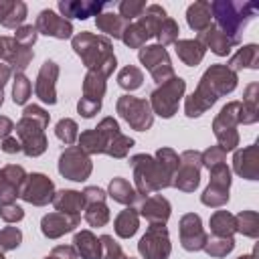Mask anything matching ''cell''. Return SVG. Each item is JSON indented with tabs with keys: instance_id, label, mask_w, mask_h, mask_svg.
Returning <instances> with one entry per match:
<instances>
[{
	"instance_id": "obj_41",
	"label": "cell",
	"mask_w": 259,
	"mask_h": 259,
	"mask_svg": "<svg viewBox=\"0 0 259 259\" xmlns=\"http://www.w3.org/2000/svg\"><path fill=\"white\" fill-rule=\"evenodd\" d=\"M85 221L91 227H105L109 223V208L105 206V202H91L85 204Z\"/></svg>"
},
{
	"instance_id": "obj_44",
	"label": "cell",
	"mask_w": 259,
	"mask_h": 259,
	"mask_svg": "<svg viewBox=\"0 0 259 259\" xmlns=\"http://www.w3.org/2000/svg\"><path fill=\"white\" fill-rule=\"evenodd\" d=\"M30 91H32V85L28 81V77H24L22 73L20 75H14V85H12V99L16 105H24L30 97Z\"/></svg>"
},
{
	"instance_id": "obj_28",
	"label": "cell",
	"mask_w": 259,
	"mask_h": 259,
	"mask_svg": "<svg viewBox=\"0 0 259 259\" xmlns=\"http://www.w3.org/2000/svg\"><path fill=\"white\" fill-rule=\"evenodd\" d=\"M212 14H210V2H204V0H198L194 4L188 6L186 10V22L188 26L194 30V32H202L206 30L212 22Z\"/></svg>"
},
{
	"instance_id": "obj_13",
	"label": "cell",
	"mask_w": 259,
	"mask_h": 259,
	"mask_svg": "<svg viewBox=\"0 0 259 259\" xmlns=\"http://www.w3.org/2000/svg\"><path fill=\"white\" fill-rule=\"evenodd\" d=\"M93 164L91 158L79 148V146H69L61 156H59V172L63 178L73 180V182H85L91 176Z\"/></svg>"
},
{
	"instance_id": "obj_56",
	"label": "cell",
	"mask_w": 259,
	"mask_h": 259,
	"mask_svg": "<svg viewBox=\"0 0 259 259\" xmlns=\"http://www.w3.org/2000/svg\"><path fill=\"white\" fill-rule=\"evenodd\" d=\"M12 45H14V38H10V36H0V59H6V57H8Z\"/></svg>"
},
{
	"instance_id": "obj_40",
	"label": "cell",
	"mask_w": 259,
	"mask_h": 259,
	"mask_svg": "<svg viewBox=\"0 0 259 259\" xmlns=\"http://www.w3.org/2000/svg\"><path fill=\"white\" fill-rule=\"evenodd\" d=\"M142 81H144V73L134 65H125L117 73V85L125 91H134V89L142 87Z\"/></svg>"
},
{
	"instance_id": "obj_36",
	"label": "cell",
	"mask_w": 259,
	"mask_h": 259,
	"mask_svg": "<svg viewBox=\"0 0 259 259\" xmlns=\"http://www.w3.org/2000/svg\"><path fill=\"white\" fill-rule=\"evenodd\" d=\"M32 57H34L32 49L22 47V45H18V42L14 40V45H12L10 53H8V57H6L4 61H6V65L10 67V71H12L14 75H20V73L30 65Z\"/></svg>"
},
{
	"instance_id": "obj_27",
	"label": "cell",
	"mask_w": 259,
	"mask_h": 259,
	"mask_svg": "<svg viewBox=\"0 0 259 259\" xmlns=\"http://www.w3.org/2000/svg\"><path fill=\"white\" fill-rule=\"evenodd\" d=\"M174 49H176L178 59H180L184 65H188V67L200 65V61L204 59V53H206V49H204L196 38H182V40H176V42H174Z\"/></svg>"
},
{
	"instance_id": "obj_32",
	"label": "cell",
	"mask_w": 259,
	"mask_h": 259,
	"mask_svg": "<svg viewBox=\"0 0 259 259\" xmlns=\"http://www.w3.org/2000/svg\"><path fill=\"white\" fill-rule=\"evenodd\" d=\"M154 34L150 32V28L140 20V18H136L134 22H130L127 26H125V30H123V34H121V40L125 42V47H130V49H142V47H146V40H150Z\"/></svg>"
},
{
	"instance_id": "obj_39",
	"label": "cell",
	"mask_w": 259,
	"mask_h": 259,
	"mask_svg": "<svg viewBox=\"0 0 259 259\" xmlns=\"http://www.w3.org/2000/svg\"><path fill=\"white\" fill-rule=\"evenodd\" d=\"M210 257H227L235 249V239L233 237H208L204 247H202Z\"/></svg>"
},
{
	"instance_id": "obj_38",
	"label": "cell",
	"mask_w": 259,
	"mask_h": 259,
	"mask_svg": "<svg viewBox=\"0 0 259 259\" xmlns=\"http://www.w3.org/2000/svg\"><path fill=\"white\" fill-rule=\"evenodd\" d=\"M210 231L214 237H233L235 231V214L229 210H217L210 217Z\"/></svg>"
},
{
	"instance_id": "obj_34",
	"label": "cell",
	"mask_w": 259,
	"mask_h": 259,
	"mask_svg": "<svg viewBox=\"0 0 259 259\" xmlns=\"http://www.w3.org/2000/svg\"><path fill=\"white\" fill-rule=\"evenodd\" d=\"M127 24H130L127 20H123L119 14H113V12H101V14L95 16L97 30H101L107 36H113V38H121Z\"/></svg>"
},
{
	"instance_id": "obj_49",
	"label": "cell",
	"mask_w": 259,
	"mask_h": 259,
	"mask_svg": "<svg viewBox=\"0 0 259 259\" xmlns=\"http://www.w3.org/2000/svg\"><path fill=\"white\" fill-rule=\"evenodd\" d=\"M36 36H38L36 26H32V24H22L20 28H16L14 40H16L18 45H22V47H28V49H30V47L36 42Z\"/></svg>"
},
{
	"instance_id": "obj_60",
	"label": "cell",
	"mask_w": 259,
	"mask_h": 259,
	"mask_svg": "<svg viewBox=\"0 0 259 259\" xmlns=\"http://www.w3.org/2000/svg\"><path fill=\"white\" fill-rule=\"evenodd\" d=\"M45 259H59V257H55V255H47Z\"/></svg>"
},
{
	"instance_id": "obj_58",
	"label": "cell",
	"mask_w": 259,
	"mask_h": 259,
	"mask_svg": "<svg viewBox=\"0 0 259 259\" xmlns=\"http://www.w3.org/2000/svg\"><path fill=\"white\" fill-rule=\"evenodd\" d=\"M239 259H257V251H253L251 255H241Z\"/></svg>"
},
{
	"instance_id": "obj_2",
	"label": "cell",
	"mask_w": 259,
	"mask_h": 259,
	"mask_svg": "<svg viewBox=\"0 0 259 259\" xmlns=\"http://www.w3.org/2000/svg\"><path fill=\"white\" fill-rule=\"evenodd\" d=\"M79 148L87 154H107L111 158H125L130 148L134 146V140L130 136H123L117 121L113 117H103L97 127L81 132L77 138Z\"/></svg>"
},
{
	"instance_id": "obj_30",
	"label": "cell",
	"mask_w": 259,
	"mask_h": 259,
	"mask_svg": "<svg viewBox=\"0 0 259 259\" xmlns=\"http://www.w3.org/2000/svg\"><path fill=\"white\" fill-rule=\"evenodd\" d=\"M107 194H109L115 202L125 204V206H132V204H136L138 200H142V196L138 194V190H136L125 178H121V176H115V178L109 182Z\"/></svg>"
},
{
	"instance_id": "obj_29",
	"label": "cell",
	"mask_w": 259,
	"mask_h": 259,
	"mask_svg": "<svg viewBox=\"0 0 259 259\" xmlns=\"http://www.w3.org/2000/svg\"><path fill=\"white\" fill-rule=\"evenodd\" d=\"M259 119V83L247 85L241 101V123L249 125Z\"/></svg>"
},
{
	"instance_id": "obj_21",
	"label": "cell",
	"mask_w": 259,
	"mask_h": 259,
	"mask_svg": "<svg viewBox=\"0 0 259 259\" xmlns=\"http://www.w3.org/2000/svg\"><path fill=\"white\" fill-rule=\"evenodd\" d=\"M109 4L105 2H89V0H61L59 2V10L63 14V18H79L85 20L89 16H97L103 12V8H107Z\"/></svg>"
},
{
	"instance_id": "obj_18",
	"label": "cell",
	"mask_w": 259,
	"mask_h": 259,
	"mask_svg": "<svg viewBox=\"0 0 259 259\" xmlns=\"http://www.w3.org/2000/svg\"><path fill=\"white\" fill-rule=\"evenodd\" d=\"M34 26L40 34H47V36H53V38H59V40H65V38L73 36V24L67 18L53 12V10H42L36 16Z\"/></svg>"
},
{
	"instance_id": "obj_9",
	"label": "cell",
	"mask_w": 259,
	"mask_h": 259,
	"mask_svg": "<svg viewBox=\"0 0 259 259\" xmlns=\"http://www.w3.org/2000/svg\"><path fill=\"white\" fill-rule=\"evenodd\" d=\"M121 119L136 132H146L154 123V113L148 99H138L134 95H121L115 103Z\"/></svg>"
},
{
	"instance_id": "obj_51",
	"label": "cell",
	"mask_w": 259,
	"mask_h": 259,
	"mask_svg": "<svg viewBox=\"0 0 259 259\" xmlns=\"http://www.w3.org/2000/svg\"><path fill=\"white\" fill-rule=\"evenodd\" d=\"M101 109V103H95V101H89V99H79V103H77V111L83 115V117H93L97 111Z\"/></svg>"
},
{
	"instance_id": "obj_43",
	"label": "cell",
	"mask_w": 259,
	"mask_h": 259,
	"mask_svg": "<svg viewBox=\"0 0 259 259\" xmlns=\"http://www.w3.org/2000/svg\"><path fill=\"white\" fill-rule=\"evenodd\" d=\"M178 32H180V28H178V22L174 20V18H166L162 24H160V28H158V32H156V38H158V45L160 47H166V45H174L176 40H178Z\"/></svg>"
},
{
	"instance_id": "obj_31",
	"label": "cell",
	"mask_w": 259,
	"mask_h": 259,
	"mask_svg": "<svg viewBox=\"0 0 259 259\" xmlns=\"http://www.w3.org/2000/svg\"><path fill=\"white\" fill-rule=\"evenodd\" d=\"M227 67L237 73L241 69H257L259 67V47L257 45H245L241 47L227 63Z\"/></svg>"
},
{
	"instance_id": "obj_12",
	"label": "cell",
	"mask_w": 259,
	"mask_h": 259,
	"mask_svg": "<svg viewBox=\"0 0 259 259\" xmlns=\"http://www.w3.org/2000/svg\"><path fill=\"white\" fill-rule=\"evenodd\" d=\"M210 172V182L200 194V202L204 206L219 208L229 202V188H231V170L227 164H217L208 168Z\"/></svg>"
},
{
	"instance_id": "obj_53",
	"label": "cell",
	"mask_w": 259,
	"mask_h": 259,
	"mask_svg": "<svg viewBox=\"0 0 259 259\" xmlns=\"http://www.w3.org/2000/svg\"><path fill=\"white\" fill-rule=\"evenodd\" d=\"M51 255H55V257H59V259H79L75 247H71V245H57V247L51 251Z\"/></svg>"
},
{
	"instance_id": "obj_63",
	"label": "cell",
	"mask_w": 259,
	"mask_h": 259,
	"mask_svg": "<svg viewBox=\"0 0 259 259\" xmlns=\"http://www.w3.org/2000/svg\"><path fill=\"white\" fill-rule=\"evenodd\" d=\"M127 259H132V257H127Z\"/></svg>"
},
{
	"instance_id": "obj_11",
	"label": "cell",
	"mask_w": 259,
	"mask_h": 259,
	"mask_svg": "<svg viewBox=\"0 0 259 259\" xmlns=\"http://www.w3.org/2000/svg\"><path fill=\"white\" fill-rule=\"evenodd\" d=\"M140 63L150 71L152 79L162 85L166 81H170L174 77V67H172V61H170V55L164 47L160 45H148V47H142L140 53Z\"/></svg>"
},
{
	"instance_id": "obj_3",
	"label": "cell",
	"mask_w": 259,
	"mask_h": 259,
	"mask_svg": "<svg viewBox=\"0 0 259 259\" xmlns=\"http://www.w3.org/2000/svg\"><path fill=\"white\" fill-rule=\"evenodd\" d=\"M71 47L79 55V59L83 61L87 71H97L103 77H109L117 67V59L113 55V45L103 34H93L87 30L77 32L71 38Z\"/></svg>"
},
{
	"instance_id": "obj_6",
	"label": "cell",
	"mask_w": 259,
	"mask_h": 259,
	"mask_svg": "<svg viewBox=\"0 0 259 259\" xmlns=\"http://www.w3.org/2000/svg\"><path fill=\"white\" fill-rule=\"evenodd\" d=\"M130 166L134 170V184L140 196L158 192L172 184V176L154 156L136 154L130 158Z\"/></svg>"
},
{
	"instance_id": "obj_5",
	"label": "cell",
	"mask_w": 259,
	"mask_h": 259,
	"mask_svg": "<svg viewBox=\"0 0 259 259\" xmlns=\"http://www.w3.org/2000/svg\"><path fill=\"white\" fill-rule=\"evenodd\" d=\"M49 111H45L40 105H26L22 111V117L16 121L14 130L18 136V142L22 146V152L28 158H36L45 154L47 150V136L45 130L49 125Z\"/></svg>"
},
{
	"instance_id": "obj_25",
	"label": "cell",
	"mask_w": 259,
	"mask_h": 259,
	"mask_svg": "<svg viewBox=\"0 0 259 259\" xmlns=\"http://www.w3.org/2000/svg\"><path fill=\"white\" fill-rule=\"evenodd\" d=\"M26 18V4L22 0H0V24L6 28H20Z\"/></svg>"
},
{
	"instance_id": "obj_47",
	"label": "cell",
	"mask_w": 259,
	"mask_h": 259,
	"mask_svg": "<svg viewBox=\"0 0 259 259\" xmlns=\"http://www.w3.org/2000/svg\"><path fill=\"white\" fill-rule=\"evenodd\" d=\"M99 241H101V259H127L119 243H115L111 235H103L99 237Z\"/></svg>"
},
{
	"instance_id": "obj_54",
	"label": "cell",
	"mask_w": 259,
	"mask_h": 259,
	"mask_svg": "<svg viewBox=\"0 0 259 259\" xmlns=\"http://www.w3.org/2000/svg\"><path fill=\"white\" fill-rule=\"evenodd\" d=\"M0 148H2V152H6V154H18V152H22V146H20L18 138H10V136L0 142Z\"/></svg>"
},
{
	"instance_id": "obj_45",
	"label": "cell",
	"mask_w": 259,
	"mask_h": 259,
	"mask_svg": "<svg viewBox=\"0 0 259 259\" xmlns=\"http://www.w3.org/2000/svg\"><path fill=\"white\" fill-rule=\"evenodd\" d=\"M117 8H119L117 14H119L123 20L132 22V20H136V18L142 16V12L146 10V2H144V0H121V2L117 4Z\"/></svg>"
},
{
	"instance_id": "obj_19",
	"label": "cell",
	"mask_w": 259,
	"mask_h": 259,
	"mask_svg": "<svg viewBox=\"0 0 259 259\" xmlns=\"http://www.w3.org/2000/svg\"><path fill=\"white\" fill-rule=\"evenodd\" d=\"M81 217L77 214H65V212H49L40 221V231L47 239H59L67 233H71L75 227H79Z\"/></svg>"
},
{
	"instance_id": "obj_61",
	"label": "cell",
	"mask_w": 259,
	"mask_h": 259,
	"mask_svg": "<svg viewBox=\"0 0 259 259\" xmlns=\"http://www.w3.org/2000/svg\"><path fill=\"white\" fill-rule=\"evenodd\" d=\"M2 99H4V93H0V105H2Z\"/></svg>"
},
{
	"instance_id": "obj_50",
	"label": "cell",
	"mask_w": 259,
	"mask_h": 259,
	"mask_svg": "<svg viewBox=\"0 0 259 259\" xmlns=\"http://www.w3.org/2000/svg\"><path fill=\"white\" fill-rule=\"evenodd\" d=\"M0 219L8 225L12 223H18L24 219V210L16 204V202H10V204H0Z\"/></svg>"
},
{
	"instance_id": "obj_16",
	"label": "cell",
	"mask_w": 259,
	"mask_h": 259,
	"mask_svg": "<svg viewBox=\"0 0 259 259\" xmlns=\"http://www.w3.org/2000/svg\"><path fill=\"white\" fill-rule=\"evenodd\" d=\"M178 231H180V243L186 251H200L208 239V235L202 229V221L198 214L194 212H186L180 223H178Z\"/></svg>"
},
{
	"instance_id": "obj_57",
	"label": "cell",
	"mask_w": 259,
	"mask_h": 259,
	"mask_svg": "<svg viewBox=\"0 0 259 259\" xmlns=\"http://www.w3.org/2000/svg\"><path fill=\"white\" fill-rule=\"evenodd\" d=\"M10 75H12V71H10V67H8L6 63H0V93H2V89H4V85H6V81L10 79Z\"/></svg>"
},
{
	"instance_id": "obj_15",
	"label": "cell",
	"mask_w": 259,
	"mask_h": 259,
	"mask_svg": "<svg viewBox=\"0 0 259 259\" xmlns=\"http://www.w3.org/2000/svg\"><path fill=\"white\" fill-rule=\"evenodd\" d=\"M55 196V184L49 176L40 174V172H32L26 176L22 188H20V198L26 200L28 204L34 206H45L53 200Z\"/></svg>"
},
{
	"instance_id": "obj_46",
	"label": "cell",
	"mask_w": 259,
	"mask_h": 259,
	"mask_svg": "<svg viewBox=\"0 0 259 259\" xmlns=\"http://www.w3.org/2000/svg\"><path fill=\"white\" fill-rule=\"evenodd\" d=\"M22 241V233L18 227H4L0 229V253L4 251H12L20 245Z\"/></svg>"
},
{
	"instance_id": "obj_37",
	"label": "cell",
	"mask_w": 259,
	"mask_h": 259,
	"mask_svg": "<svg viewBox=\"0 0 259 259\" xmlns=\"http://www.w3.org/2000/svg\"><path fill=\"white\" fill-rule=\"evenodd\" d=\"M235 231L257 239L259 237V214L255 210H241L239 214H235Z\"/></svg>"
},
{
	"instance_id": "obj_59",
	"label": "cell",
	"mask_w": 259,
	"mask_h": 259,
	"mask_svg": "<svg viewBox=\"0 0 259 259\" xmlns=\"http://www.w3.org/2000/svg\"><path fill=\"white\" fill-rule=\"evenodd\" d=\"M2 184H4V174H2V170H0V188H2Z\"/></svg>"
},
{
	"instance_id": "obj_17",
	"label": "cell",
	"mask_w": 259,
	"mask_h": 259,
	"mask_svg": "<svg viewBox=\"0 0 259 259\" xmlns=\"http://www.w3.org/2000/svg\"><path fill=\"white\" fill-rule=\"evenodd\" d=\"M57 77H59V65L55 61H45L34 83V93L42 103H49V105L57 103V91H55Z\"/></svg>"
},
{
	"instance_id": "obj_23",
	"label": "cell",
	"mask_w": 259,
	"mask_h": 259,
	"mask_svg": "<svg viewBox=\"0 0 259 259\" xmlns=\"http://www.w3.org/2000/svg\"><path fill=\"white\" fill-rule=\"evenodd\" d=\"M204 49H210L214 55H219V57H227L229 53H231V49L235 47L233 45V40L225 34V32H221L214 24H210L206 30H202V32H198V38H196Z\"/></svg>"
},
{
	"instance_id": "obj_35",
	"label": "cell",
	"mask_w": 259,
	"mask_h": 259,
	"mask_svg": "<svg viewBox=\"0 0 259 259\" xmlns=\"http://www.w3.org/2000/svg\"><path fill=\"white\" fill-rule=\"evenodd\" d=\"M105 79L101 73L97 71H87L85 79H83V99L101 103L103 95H105Z\"/></svg>"
},
{
	"instance_id": "obj_4",
	"label": "cell",
	"mask_w": 259,
	"mask_h": 259,
	"mask_svg": "<svg viewBox=\"0 0 259 259\" xmlns=\"http://www.w3.org/2000/svg\"><path fill=\"white\" fill-rule=\"evenodd\" d=\"M210 14L217 20V28L225 32L233 45H241L243 30L249 20L257 14L255 2H233V0H214L210 2Z\"/></svg>"
},
{
	"instance_id": "obj_48",
	"label": "cell",
	"mask_w": 259,
	"mask_h": 259,
	"mask_svg": "<svg viewBox=\"0 0 259 259\" xmlns=\"http://www.w3.org/2000/svg\"><path fill=\"white\" fill-rule=\"evenodd\" d=\"M225 158H227V152L221 146H210L204 152H200L202 166H206V168H212L217 164H225Z\"/></svg>"
},
{
	"instance_id": "obj_7",
	"label": "cell",
	"mask_w": 259,
	"mask_h": 259,
	"mask_svg": "<svg viewBox=\"0 0 259 259\" xmlns=\"http://www.w3.org/2000/svg\"><path fill=\"white\" fill-rule=\"evenodd\" d=\"M239 123H241V101H229L212 119V134L225 152H231L239 146V132H237Z\"/></svg>"
},
{
	"instance_id": "obj_42",
	"label": "cell",
	"mask_w": 259,
	"mask_h": 259,
	"mask_svg": "<svg viewBox=\"0 0 259 259\" xmlns=\"http://www.w3.org/2000/svg\"><path fill=\"white\" fill-rule=\"evenodd\" d=\"M55 136H57L63 144H67V146L75 144V142H77V138H79L77 121H75V119H71V117H63V119H59V121H57V125H55Z\"/></svg>"
},
{
	"instance_id": "obj_62",
	"label": "cell",
	"mask_w": 259,
	"mask_h": 259,
	"mask_svg": "<svg viewBox=\"0 0 259 259\" xmlns=\"http://www.w3.org/2000/svg\"><path fill=\"white\" fill-rule=\"evenodd\" d=\"M0 259H4V255H2V253H0Z\"/></svg>"
},
{
	"instance_id": "obj_33",
	"label": "cell",
	"mask_w": 259,
	"mask_h": 259,
	"mask_svg": "<svg viewBox=\"0 0 259 259\" xmlns=\"http://www.w3.org/2000/svg\"><path fill=\"white\" fill-rule=\"evenodd\" d=\"M138 227H140V212H138L136 208H132V206H127L125 210H121V212L115 217V221H113L115 235L121 237V239L134 237L136 231H138Z\"/></svg>"
},
{
	"instance_id": "obj_26",
	"label": "cell",
	"mask_w": 259,
	"mask_h": 259,
	"mask_svg": "<svg viewBox=\"0 0 259 259\" xmlns=\"http://www.w3.org/2000/svg\"><path fill=\"white\" fill-rule=\"evenodd\" d=\"M73 247L81 259H101V241L87 229L75 233Z\"/></svg>"
},
{
	"instance_id": "obj_10",
	"label": "cell",
	"mask_w": 259,
	"mask_h": 259,
	"mask_svg": "<svg viewBox=\"0 0 259 259\" xmlns=\"http://www.w3.org/2000/svg\"><path fill=\"white\" fill-rule=\"evenodd\" d=\"M200 168H202L200 152H196V150L182 152L178 156V168L174 172L170 186H174L182 192H194L196 186L200 184Z\"/></svg>"
},
{
	"instance_id": "obj_14",
	"label": "cell",
	"mask_w": 259,
	"mask_h": 259,
	"mask_svg": "<svg viewBox=\"0 0 259 259\" xmlns=\"http://www.w3.org/2000/svg\"><path fill=\"white\" fill-rule=\"evenodd\" d=\"M138 251L144 259H168L172 245L166 225H150L138 243Z\"/></svg>"
},
{
	"instance_id": "obj_24",
	"label": "cell",
	"mask_w": 259,
	"mask_h": 259,
	"mask_svg": "<svg viewBox=\"0 0 259 259\" xmlns=\"http://www.w3.org/2000/svg\"><path fill=\"white\" fill-rule=\"evenodd\" d=\"M51 202L57 208V212H65V214L81 217V210L85 208V198L77 190H59V192H55Z\"/></svg>"
},
{
	"instance_id": "obj_1",
	"label": "cell",
	"mask_w": 259,
	"mask_h": 259,
	"mask_svg": "<svg viewBox=\"0 0 259 259\" xmlns=\"http://www.w3.org/2000/svg\"><path fill=\"white\" fill-rule=\"evenodd\" d=\"M237 73L227 65H210L198 81V87L184 99V113L188 117H198L214 105V101L237 87Z\"/></svg>"
},
{
	"instance_id": "obj_55",
	"label": "cell",
	"mask_w": 259,
	"mask_h": 259,
	"mask_svg": "<svg viewBox=\"0 0 259 259\" xmlns=\"http://www.w3.org/2000/svg\"><path fill=\"white\" fill-rule=\"evenodd\" d=\"M12 130H14V123H12V119H10V117H6V115H0V140L8 138Z\"/></svg>"
},
{
	"instance_id": "obj_20",
	"label": "cell",
	"mask_w": 259,
	"mask_h": 259,
	"mask_svg": "<svg viewBox=\"0 0 259 259\" xmlns=\"http://www.w3.org/2000/svg\"><path fill=\"white\" fill-rule=\"evenodd\" d=\"M233 168L241 178L257 180L259 178V148H257V144L237 150L233 156Z\"/></svg>"
},
{
	"instance_id": "obj_22",
	"label": "cell",
	"mask_w": 259,
	"mask_h": 259,
	"mask_svg": "<svg viewBox=\"0 0 259 259\" xmlns=\"http://www.w3.org/2000/svg\"><path fill=\"white\" fill-rule=\"evenodd\" d=\"M170 202L162 194H152L142 198L140 204V214L150 223V225H166L170 217Z\"/></svg>"
},
{
	"instance_id": "obj_52",
	"label": "cell",
	"mask_w": 259,
	"mask_h": 259,
	"mask_svg": "<svg viewBox=\"0 0 259 259\" xmlns=\"http://www.w3.org/2000/svg\"><path fill=\"white\" fill-rule=\"evenodd\" d=\"M81 194H83V198H85V204H91V202H105V196H107L99 186H87Z\"/></svg>"
},
{
	"instance_id": "obj_8",
	"label": "cell",
	"mask_w": 259,
	"mask_h": 259,
	"mask_svg": "<svg viewBox=\"0 0 259 259\" xmlns=\"http://www.w3.org/2000/svg\"><path fill=\"white\" fill-rule=\"evenodd\" d=\"M184 89H186V81L182 77H176V75L170 81L158 85L150 95L152 113H158L164 119L172 117L178 111V103L184 97Z\"/></svg>"
}]
</instances>
